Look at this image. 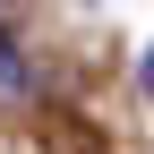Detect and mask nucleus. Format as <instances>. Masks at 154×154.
Wrapping results in <instances>:
<instances>
[{"label":"nucleus","instance_id":"obj_1","mask_svg":"<svg viewBox=\"0 0 154 154\" xmlns=\"http://www.w3.org/2000/svg\"><path fill=\"white\" fill-rule=\"evenodd\" d=\"M17 86H26V60H17V43L0 34V94H17Z\"/></svg>","mask_w":154,"mask_h":154},{"label":"nucleus","instance_id":"obj_2","mask_svg":"<svg viewBox=\"0 0 154 154\" xmlns=\"http://www.w3.org/2000/svg\"><path fill=\"white\" fill-rule=\"evenodd\" d=\"M146 94H154V60H146Z\"/></svg>","mask_w":154,"mask_h":154}]
</instances>
